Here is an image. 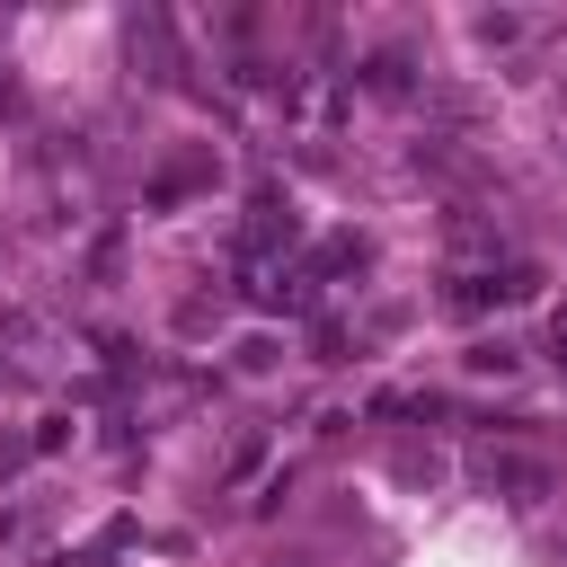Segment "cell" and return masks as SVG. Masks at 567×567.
I'll return each instance as SVG.
<instances>
[{
    "label": "cell",
    "mask_w": 567,
    "mask_h": 567,
    "mask_svg": "<svg viewBox=\"0 0 567 567\" xmlns=\"http://www.w3.org/2000/svg\"><path fill=\"white\" fill-rule=\"evenodd\" d=\"M275 567H319V558H275Z\"/></svg>",
    "instance_id": "cell-7"
},
{
    "label": "cell",
    "mask_w": 567,
    "mask_h": 567,
    "mask_svg": "<svg viewBox=\"0 0 567 567\" xmlns=\"http://www.w3.org/2000/svg\"><path fill=\"white\" fill-rule=\"evenodd\" d=\"M470 372H496V381H505V372H514V346H470Z\"/></svg>",
    "instance_id": "cell-5"
},
{
    "label": "cell",
    "mask_w": 567,
    "mask_h": 567,
    "mask_svg": "<svg viewBox=\"0 0 567 567\" xmlns=\"http://www.w3.org/2000/svg\"><path fill=\"white\" fill-rule=\"evenodd\" d=\"M363 71H372V89H381V97H399V89H408V53H372Z\"/></svg>",
    "instance_id": "cell-3"
},
{
    "label": "cell",
    "mask_w": 567,
    "mask_h": 567,
    "mask_svg": "<svg viewBox=\"0 0 567 567\" xmlns=\"http://www.w3.org/2000/svg\"><path fill=\"white\" fill-rule=\"evenodd\" d=\"M478 35H487V44H523V35H532V18H505V9H487V18H478Z\"/></svg>",
    "instance_id": "cell-4"
},
{
    "label": "cell",
    "mask_w": 567,
    "mask_h": 567,
    "mask_svg": "<svg viewBox=\"0 0 567 567\" xmlns=\"http://www.w3.org/2000/svg\"><path fill=\"white\" fill-rule=\"evenodd\" d=\"M532 292V266H461L452 284H443V310H496V301H523Z\"/></svg>",
    "instance_id": "cell-2"
},
{
    "label": "cell",
    "mask_w": 567,
    "mask_h": 567,
    "mask_svg": "<svg viewBox=\"0 0 567 567\" xmlns=\"http://www.w3.org/2000/svg\"><path fill=\"white\" fill-rule=\"evenodd\" d=\"M549 337H558V363H567V301H558V319H549Z\"/></svg>",
    "instance_id": "cell-6"
},
{
    "label": "cell",
    "mask_w": 567,
    "mask_h": 567,
    "mask_svg": "<svg viewBox=\"0 0 567 567\" xmlns=\"http://www.w3.org/2000/svg\"><path fill=\"white\" fill-rule=\"evenodd\" d=\"M470 470H478V487L505 496V505H540V496H558V470H549L540 452H514V443H478Z\"/></svg>",
    "instance_id": "cell-1"
}]
</instances>
